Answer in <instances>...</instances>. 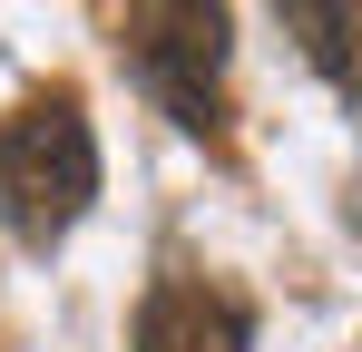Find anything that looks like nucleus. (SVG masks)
<instances>
[{"mask_svg":"<svg viewBox=\"0 0 362 352\" xmlns=\"http://www.w3.org/2000/svg\"><path fill=\"white\" fill-rule=\"evenodd\" d=\"M88 206H98V127H88V98L49 78L0 117V235L49 254Z\"/></svg>","mask_w":362,"mask_h":352,"instance_id":"nucleus-1","label":"nucleus"},{"mask_svg":"<svg viewBox=\"0 0 362 352\" xmlns=\"http://www.w3.org/2000/svg\"><path fill=\"white\" fill-rule=\"evenodd\" d=\"M118 49H127V78L177 117L186 137H226V127H235V98H226L235 20H226V10H206V0H147V10H118Z\"/></svg>","mask_w":362,"mask_h":352,"instance_id":"nucleus-2","label":"nucleus"},{"mask_svg":"<svg viewBox=\"0 0 362 352\" xmlns=\"http://www.w3.org/2000/svg\"><path fill=\"white\" fill-rule=\"evenodd\" d=\"M137 352H255V303L196 264H167L137 303Z\"/></svg>","mask_w":362,"mask_h":352,"instance_id":"nucleus-3","label":"nucleus"},{"mask_svg":"<svg viewBox=\"0 0 362 352\" xmlns=\"http://www.w3.org/2000/svg\"><path fill=\"white\" fill-rule=\"evenodd\" d=\"M284 30H294L303 59L333 78V98H353V10H313V0H294V10H284Z\"/></svg>","mask_w":362,"mask_h":352,"instance_id":"nucleus-4","label":"nucleus"}]
</instances>
